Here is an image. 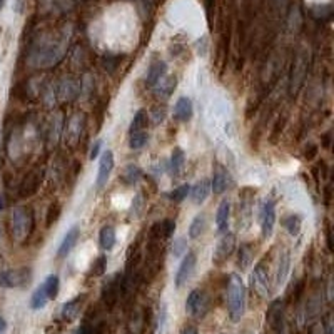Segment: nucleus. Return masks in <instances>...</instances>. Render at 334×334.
<instances>
[{
	"instance_id": "nucleus-1",
	"label": "nucleus",
	"mask_w": 334,
	"mask_h": 334,
	"mask_svg": "<svg viewBox=\"0 0 334 334\" xmlns=\"http://www.w3.org/2000/svg\"><path fill=\"white\" fill-rule=\"evenodd\" d=\"M227 308L231 321H241L246 313V286L239 274H231L227 284Z\"/></svg>"
},
{
	"instance_id": "nucleus-2",
	"label": "nucleus",
	"mask_w": 334,
	"mask_h": 334,
	"mask_svg": "<svg viewBox=\"0 0 334 334\" xmlns=\"http://www.w3.org/2000/svg\"><path fill=\"white\" fill-rule=\"evenodd\" d=\"M32 227H34V217L32 212L25 207H15L12 210V219H10V229L12 237L17 242H24L29 237Z\"/></svg>"
},
{
	"instance_id": "nucleus-3",
	"label": "nucleus",
	"mask_w": 334,
	"mask_h": 334,
	"mask_svg": "<svg viewBox=\"0 0 334 334\" xmlns=\"http://www.w3.org/2000/svg\"><path fill=\"white\" fill-rule=\"evenodd\" d=\"M269 269L266 266L264 261L258 263L253 269V274H251V286L253 289L258 292L261 297L267 299L271 296V284H269Z\"/></svg>"
},
{
	"instance_id": "nucleus-4",
	"label": "nucleus",
	"mask_w": 334,
	"mask_h": 334,
	"mask_svg": "<svg viewBox=\"0 0 334 334\" xmlns=\"http://www.w3.org/2000/svg\"><path fill=\"white\" fill-rule=\"evenodd\" d=\"M30 269H8L0 271V287H22L30 282Z\"/></svg>"
},
{
	"instance_id": "nucleus-5",
	"label": "nucleus",
	"mask_w": 334,
	"mask_h": 334,
	"mask_svg": "<svg viewBox=\"0 0 334 334\" xmlns=\"http://www.w3.org/2000/svg\"><path fill=\"white\" fill-rule=\"evenodd\" d=\"M261 236L263 239H271L274 226H276V204L272 200H266L261 209Z\"/></svg>"
},
{
	"instance_id": "nucleus-6",
	"label": "nucleus",
	"mask_w": 334,
	"mask_h": 334,
	"mask_svg": "<svg viewBox=\"0 0 334 334\" xmlns=\"http://www.w3.org/2000/svg\"><path fill=\"white\" fill-rule=\"evenodd\" d=\"M234 246H236V237L232 234H224L221 237V241L217 242L216 251H214V264L221 266V264L226 263L227 259L231 258V254L234 253Z\"/></svg>"
},
{
	"instance_id": "nucleus-7",
	"label": "nucleus",
	"mask_w": 334,
	"mask_h": 334,
	"mask_svg": "<svg viewBox=\"0 0 334 334\" xmlns=\"http://www.w3.org/2000/svg\"><path fill=\"white\" fill-rule=\"evenodd\" d=\"M205 309H207V301H205L204 292L200 289L191 291V294L186 299V311L194 318H202Z\"/></svg>"
},
{
	"instance_id": "nucleus-8",
	"label": "nucleus",
	"mask_w": 334,
	"mask_h": 334,
	"mask_svg": "<svg viewBox=\"0 0 334 334\" xmlns=\"http://www.w3.org/2000/svg\"><path fill=\"white\" fill-rule=\"evenodd\" d=\"M196 261H198V258H196V253H192V251L184 254V259H182V263L179 266V271L176 274V287L181 289V287L191 279L192 272H194V267H196Z\"/></svg>"
},
{
	"instance_id": "nucleus-9",
	"label": "nucleus",
	"mask_w": 334,
	"mask_h": 334,
	"mask_svg": "<svg viewBox=\"0 0 334 334\" xmlns=\"http://www.w3.org/2000/svg\"><path fill=\"white\" fill-rule=\"evenodd\" d=\"M114 169V154L112 150H104V154L100 155V161H99V171H97V187H104L107 184L109 177H111V172Z\"/></svg>"
},
{
	"instance_id": "nucleus-10",
	"label": "nucleus",
	"mask_w": 334,
	"mask_h": 334,
	"mask_svg": "<svg viewBox=\"0 0 334 334\" xmlns=\"http://www.w3.org/2000/svg\"><path fill=\"white\" fill-rule=\"evenodd\" d=\"M79 236H80V229L79 226H72L70 229L67 231V234L64 236V239L61 242V246H59V251H57V256L61 259L67 258L68 254H70V251L75 248L77 241H79Z\"/></svg>"
},
{
	"instance_id": "nucleus-11",
	"label": "nucleus",
	"mask_w": 334,
	"mask_h": 334,
	"mask_svg": "<svg viewBox=\"0 0 334 334\" xmlns=\"http://www.w3.org/2000/svg\"><path fill=\"white\" fill-rule=\"evenodd\" d=\"M289 271H291V253L289 251H282L279 254V261H277V272H276V284L277 286H284V282L289 277Z\"/></svg>"
},
{
	"instance_id": "nucleus-12",
	"label": "nucleus",
	"mask_w": 334,
	"mask_h": 334,
	"mask_svg": "<svg viewBox=\"0 0 334 334\" xmlns=\"http://www.w3.org/2000/svg\"><path fill=\"white\" fill-rule=\"evenodd\" d=\"M210 192H212L210 191V181L209 179H200L199 182H196V184L191 187L189 194L192 198V202H194L196 205H200L205 199L209 198Z\"/></svg>"
},
{
	"instance_id": "nucleus-13",
	"label": "nucleus",
	"mask_w": 334,
	"mask_h": 334,
	"mask_svg": "<svg viewBox=\"0 0 334 334\" xmlns=\"http://www.w3.org/2000/svg\"><path fill=\"white\" fill-rule=\"evenodd\" d=\"M192 100L189 97H179L174 105V119L177 122H187L192 117Z\"/></svg>"
},
{
	"instance_id": "nucleus-14",
	"label": "nucleus",
	"mask_w": 334,
	"mask_h": 334,
	"mask_svg": "<svg viewBox=\"0 0 334 334\" xmlns=\"http://www.w3.org/2000/svg\"><path fill=\"white\" fill-rule=\"evenodd\" d=\"M229 217H231V204L229 200H222L216 214V227L221 234H226L227 229H229Z\"/></svg>"
},
{
	"instance_id": "nucleus-15",
	"label": "nucleus",
	"mask_w": 334,
	"mask_h": 334,
	"mask_svg": "<svg viewBox=\"0 0 334 334\" xmlns=\"http://www.w3.org/2000/svg\"><path fill=\"white\" fill-rule=\"evenodd\" d=\"M164 74H166V64L161 62V61L154 62L147 70V85L155 87L159 82L162 80Z\"/></svg>"
},
{
	"instance_id": "nucleus-16",
	"label": "nucleus",
	"mask_w": 334,
	"mask_h": 334,
	"mask_svg": "<svg viewBox=\"0 0 334 334\" xmlns=\"http://www.w3.org/2000/svg\"><path fill=\"white\" fill-rule=\"evenodd\" d=\"M99 244L104 251H111L116 246V229L112 226H104L99 232Z\"/></svg>"
},
{
	"instance_id": "nucleus-17",
	"label": "nucleus",
	"mask_w": 334,
	"mask_h": 334,
	"mask_svg": "<svg viewBox=\"0 0 334 334\" xmlns=\"http://www.w3.org/2000/svg\"><path fill=\"white\" fill-rule=\"evenodd\" d=\"M39 182H40L39 172H30L29 176L24 179V182H22V186H20V196H22V198H29V196L34 194V192L37 191V187H39Z\"/></svg>"
},
{
	"instance_id": "nucleus-18",
	"label": "nucleus",
	"mask_w": 334,
	"mask_h": 334,
	"mask_svg": "<svg viewBox=\"0 0 334 334\" xmlns=\"http://www.w3.org/2000/svg\"><path fill=\"white\" fill-rule=\"evenodd\" d=\"M184 162H186V154H184V150H182L181 147H176V149L172 150L171 164H169L172 176H179V174L182 172V169H184Z\"/></svg>"
},
{
	"instance_id": "nucleus-19",
	"label": "nucleus",
	"mask_w": 334,
	"mask_h": 334,
	"mask_svg": "<svg viewBox=\"0 0 334 334\" xmlns=\"http://www.w3.org/2000/svg\"><path fill=\"white\" fill-rule=\"evenodd\" d=\"M229 186V177L224 171H216L214 177L210 181V191H214V194H222L224 191Z\"/></svg>"
},
{
	"instance_id": "nucleus-20",
	"label": "nucleus",
	"mask_w": 334,
	"mask_h": 334,
	"mask_svg": "<svg viewBox=\"0 0 334 334\" xmlns=\"http://www.w3.org/2000/svg\"><path fill=\"white\" fill-rule=\"evenodd\" d=\"M47 303H49V296H47V292H45V287H44V282H42V284L34 291V294H32L30 308L32 309H42L47 306Z\"/></svg>"
},
{
	"instance_id": "nucleus-21",
	"label": "nucleus",
	"mask_w": 334,
	"mask_h": 334,
	"mask_svg": "<svg viewBox=\"0 0 334 334\" xmlns=\"http://www.w3.org/2000/svg\"><path fill=\"white\" fill-rule=\"evenodd\" d=\"M205 226H207L205 214H199V216H196L194 221H192L191 226H189V237L191 239H198V237L205 231Z\"/></svg>"
},
{
	"instance_id": "nucleus-22",
	"label": "nucleus",
	"mask_w": 334,
	"mask_h": 334,
	"mask_svg": "<svg viewBox=\"0 0 334 334\" xmlns=\"http://www.w3.org/2000/svg\"><path fill=\"white\" fill-rule=\"evenodd\" d=\"M44 287H45V292H47V296H49V301L56 299L57 294H59V289H61V279H59L57 274H49L47 279L44 281Z\"/></svg>"
},
{
	"instance_id": "nucleus-23",
	"label": "nucleus",
	"mask_w": 334,
	"mask_h": 334,
	"mask_svg": "<svg viewBox=\"0 0 334 334\" xmlns=\"http://www.w3.org/2000/svg\"><path fill=\"white\" fill-rule=\"evenodd\" d=\"M149 124V116L147 112L144 111V109H140V111H137V114L132 119V124H131V134H134V132H140L144 131L145 127Z\"/></svg>"
},
{
	"instance_id": "nucleus-24",
	"label": "nucleus",
	"mask_w": 334,
	"mask_h": 334,
	"mask_svg": "<svg viewBox=\"0 0 334 334\" xmlns=\"http://www.w3.org/2000/svg\"><path fill=\"white\" fill-rule=\"evenodd\" d=\"M79 304H80V297L67 301V303L62 306V311H61L62 318L66 319V321H72L77 316V313H79Z\"/></svg>"
},
{
	"instance_id": "nucleus-25",
	"label": "nucleus",
	"mask_w": 334,
	"mask_h": 334,
	"mask_svg": "<svg viewBox=\"0 0 334 334\" xmlns=\"http://www.w3.org/2000/svg\"><path fill=\"white\" fill-rule=\"evenodd\" d=\"M301 224H303V217L299 214H292V216L284 219V227L287 229L291 236H297L301 231Z\"/></svg>"
},
{
	"instance_id": "nucleus-26",
	"label": "nucleus",
	"mask_w": 334,
	"mask_h": 334,
	"mask_svg": "<svg viewBox=\"0 0 334 334\" xmlns=\"http://www.w3.org/2000/svg\"><path fill=\"white\" fill-rule=\"evenodd\" d=\"M253 249L249 248V246H241L239 249V261H237V264H239V267L242 271H246V269H249V266L253 264Z\"/></svg>"
},
{
	"instance_id": "nucleus-27",
	"label": "nucleus",
	"mask_w": 334,
	"mask_h": 334,
	"mask_svg": "<svg viewBox=\"0 0 334 334\" xmlns=\"http://www.w3.org/2000/svg\"><path fill=\"white\" fill-rule=\"evenodd\" d=\"M102 296H104V299L107 301L109 304L116 303V299H117V296H119V284L116 282V279H112V281L109 282L107 286H104Z\"/></svg>"
},
{
	"instance_id": "nucleus-28",
	"label": "nucleus",
	"mask_w": 334,
	"mask_h": 334,
	"mask_svg": "<svg viewBox=\"0 0 334 334\" xmlns=\"http://www.w3.org/2000/svg\"><path fill=\"white\" fill-rule=\"evenodd\" d=\"M140 177H142V171H140L139 167L132 164V166H129V167H127L126 171H124V176H122V181H124L126 184L132 186V184H135V182L139 181Z\"/></svg>"
},
{
	"instance_id": "nucleus-29",
	"label": "nucleus",
	"mask_w": 334,
	"mask_h": 334,
	"mask_svg": "<svg viewBox=\"0 0 334 334\" xmlns=\"http://www.w3.org/2000/svg\"><path fill=\"white\" fill-rule=\"evenodd\" d=\"M147 139H149V135H147V132H145V131L134 132V134H131V140H129L131 149L135 150V149L144 147L145 142H147Z\"/></svg>"
},
{
	"instance_id": "nucleus-30",
	"label": "nucleus",
	"mask_w": 334,
	"mask_h": 334,
	"mask_svg": "<svg viewBox=\"0 0 334 334\" xmlns=\"http://www.w3.org/2000/svg\"><path fill=\"white\" fill-rule=\"evenodd\" d=\"M189 191H191V186L189 184H182L179 187H176V189H174L171 194H169V199L174 200V202H182V200L187 198Z\"/></svg>"
},
{
	"instance_id": "nucleus-31",
	"label": "nucleus",
	"mask_w": 334,
	"mask_h": 334,
	"mask_svg": "<svg viewBox=\"0 0 334 334\" xmlns=\"http://www.w3.org/2000/svg\"><path fill=\"white\" fill-rule=\"evenodd\" d=\"M159 89H157V94L162 95L164 99H167L169 95L174 92V89H176V79H169V80H161L159 82Z\"/></svg>"
},
{
	"instance_id": "nucleus-32",
	"label": "nucleus",
	"mask_w": 334,
	"mask_h": 334,
	"mask_svg": "<svg viewBox=\"0 0 334 334\" xmlns=\"http://www.w3.org/2000/svg\"><path fill=\"white\" fill-rule=\"evenodd\" d=\"M105 267H107V258H105V256H99V258L92 263L90 274H94V276H102L105 272Z\"/></svg>"
},
{
	"instance_id": "nucleus-33",
	"label": "nucleus",
	"mask_w": 334,
	"mask_h": 334,
	"mask_svg": "<svg viewBox=\"0 0 334 334\" xmlns=\"http://www.w3.org/2000/svg\"><path fill=\"white\" fill-rule=\"evenodd\" d=\"M269 321H271V326L276 329L279 328V324L282 321V308L281 304H274L271 308V313H269Z\"/></svg>"
},
{
	"instance_id": "nucleus-34",
	"label": "nucleus",
	"mask_w": 334,
	"mask_h": 334,
	"mask_svg": "<svg viewBox=\"0 0 334 334\" xmlns=\"http://www.w3.org/2000/svg\"><path fill=\"white\" fill-rule=\"evenodd\" d=\"M186 253V241L179 237V239L174 241V246H172V256L174 258H181L182 254Z\"/></svg>"
},
{
	"instance_id": "nucleus-35",
	"label": "nucleus",
	"mask_w": 334,
	"mask_h": 334,
	"mask_svg": "<svg viewBox=\"0 0 334 334\" xmlns=\"http://www.w3.org/2000/svg\"><path fill=\"white\" fill-rule=\"evenodd\" d=\"M100 149H102V142H100V140H97V142L92 145V149H90V155H89L90 161H94V159L97 157L99 152H100Z\"/></svg>"
},
{
	"instance_id": "nucleus-36",
	"label": "nucleus",
	"mask_w": 334,
	"mask_h": 334,
	"mask_svg": "<svg viewBox=\"0 0 334 334\" xmlns=\"http://www.w3.org/2000/svg\"><path fill=\"white\" fill-rule=\"evenodd\" d=\"M166 318H167L166 306H162V309H161V318H159V333H162V331H164V324H166Z\"/></svg>"
},
{
	"instance_id": "nucleus-37",
	"label": "nucleus",
	"mask_w": 334,
	"mask_h": 334,
	"mask_svg": "<svg viewBox=\"0 0 334 334\" xmlns=\"http://www.w3.org/2000/svg\"><path fill=\"white\" fill-rule=\"evenodd\" d=\"M311 334H326V331H324V324L323 323L314 324V326L311 328Z\"/></svg>"
},
{
	"instance_id": "nucleus-38",
	"label": "nucleus",
	"mask_w": 334,
	"mask_h": 334,
	"mask_svg": "<svg viewBox=\"0 0 334 334\" xmlns=\"http://www.w3.org/2000/svg\"><path fill=\"white\" fill-rule=\"evenodd\" d=\"M181 334H198V329L189 326V328H184V331H182Z\"/></svg>"
},
{
	"instance_id": "nucleus-39",
	"label": "nucleus",
	"mask_w": 334,
	"mask_h": 334,
	"mask_svg": "<svg viewBox=\"0 0 334 334\" xmlns=\"http://www.w3.org/2000/svg\"><path fill=\"white\" fill-rule=\"evenodd\" d=\"M5 328H7L5 319H3V318H0V333H3V331H5Z\"/></svg>"
},
{
	"instance_id": "nucleus-40",
	"label": "nucleus",
	"mask_w": 334,
	"mask_h": 334,
	"mask_svg": "<svg viewBox=\"0 0 334 334\" xmlns=\"http://www.w3.org/2000/svg\"><path fill=\"white\" fill-rule=\"evenodd\" d=\"M3 207H5V204H3V196L0 194V210H2Z\"/></svg>"
},
{
	"instance_id": "nucleus-41",
	"label": "nucleus",
	"mask_w": 334,
	"mask_h": 334,
	"mask_svg": "<svg viewBox=\"0 0 334 334\" xmlns=\"http://www.w3.org/2000/svg\"><path fill=\"white\" fill-rule=\"evenodd\" d=\"M3 3H5V0H0V10H2V7H3Z\"/></svg>"
}]
</instances>
